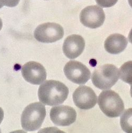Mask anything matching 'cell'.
I'll return each instance as SVG.
<instances>
[{"mask_svg": "<svg viewBox=\"0 0 132 133\" xmlns=\"http://www.w3.org/2000/svg\"><path fill=\"white\" fill-rule=\"evenodd\" d=\"M50 117L53 123L60 126H68L75 122L76 110L68 105L56 106L51 109Z\"/></svg>", "mask_w": 132, "mask_h": 133, "instance_id": "obj_10", "label": "cell"}, {"mask_svg": "<svg viewBox=\"0 0 132 133\" xmlns=\"http://www.w3.org/2000/svg\"><path fill=\"white\" fill-rule=\"evenodd\" d=\"M98 104L102 112L110 118L119 117L125 109L122 98L112 90L103 91L100 93L98 99Z\"/></svg>", "mask_w": 132, "mask_h": 133, "instance_id": "obj_3", "label": "cell"}, {"mask_svg": "<svg viewBox=\"0 0 132 133\" xmlns=\"http://www.w3.org/2000/svg\"><path fill=\"white\" fill-rule=\"evenodd\" d=\"M120 71L121 79L124 82L132 85V61H128L122 65Z\"/></svg>", "mask_w": 132, "mask_h": 133, "instance_id": "obj_13", "label": "cell"}, {"mask_svg": "<svg viewBox=\"0 0 132 133\" xmlns=\"http://www.w3.org/2000/svg\"><path fill=\"white\" fill-rule=\"evenodd\" d=\"M21 73L26 81L34 85L43 83L47 78V72L43 66L34 61L25 63L22 67Z\"/></svg>", "mask_w": 132, "mask_h": 133, "instance_id": "obj_8", "label": "cell"}, {"mask_svg": "<svg viewBox=\"0 0 132 133\" xmlns=\"http://www.w3.org/2000/svg\"><path fill=\"white\" fill-rule=\"evenodd\" d=\"M120 124L125 132L132 133V108H129L123 113L121 117Z\"/></svg>", "mask_w": 132, "mask_h": 133, "instance_id": "obj_14", "label": "cell"}, {"mask_svg": "<svg viewBox=\"0 0 132 133\" xmlns=\"http://www.w3.org/2000/svg\"><path fill=\"white\" fill-rule=\"evenodd\" d=\"M63 71L69 80L77 84H85L91 76V72L87 66L76 61H70L67 63Z\"/></svg>", "mask_w": 132, "mask_h": 133, "instance_id": "obj_6", "label": "cell"}, {"mask_svg": "<svg viewBox=\"0 0 132 133\" xmlns=\"http://www.w3.org/2000/svg\"><path fill=\"white\" fill-rule=\"evenodd\" d=\"M97 4L102 8H110L114 6L118 0H95Z\"/></svg>", "mask_w": 132, "mask_h": 133, "instance_id": "obj_15", "label": "cell"}, {"mask_svg": "<svg viewBox=\"0 0 132 133\" xmlns=\"http://www.w3.org/2000/svg\"><path fill=\"white\" fill-rule=\"evenodd\" d=\"M130 96L132 97V85H130Z\"/></svg>", "mask_w": 132, "mask_h": 133, "instance_id": "obj_23", "label": "cell"}, {"mask_svg": "<svg viewBox=\"0 0 132 133\" xmlns=\"http://www.w3.org/2000/svg\"><path fill=\"white\" fill-rule=\"evenodd\" d=\"M85 47L83 37L78 35L69 36L64 40L62 50L65 56L69 59H75L80 56Z\"/></svg>", "mask_w": 132, "mask_h": 133, "instance_id": "obj_11", "label": "cell"}, {"mask_svg": "<svg viewBox=\"0 0 132 133\" xmlns=\"http://www.w3.org/2000/svg\"><path fill=\"white\" fill-rule=\"evenodd\" d=\"M38 133H66L57 127H47L40 130Z\"/></svg>", "mask_w": 132, "mask_h": 133, "instance_id": "obj_16", "label": "cell"}, {"mask_svg": "<svg viewBox=\"0 0 132 133\" xmlns=\"http://www.w3.org/2000/svg\"><path fill=\"white\" fill-rule=\"evenodd\" d=\"M20 1V0H0V3L3 6L12 8L18 5Z\"/></svg>", "mask_w": 132, "mask_h": 133, "instance_id": "obj_17", "label": "cell"}, {"mask_svg": "<svg viewBox=\"0 0 132 133\" xmlns=\"http://www.w3.org/2000/svg\"><path fill=\"white\" fill-rule=\"evenodd\" d=\"M64 35L62 26L54 22H47L38 25L34 31V37L38 42L52 43L61 39Z\"/></svg>", "mask_w": 132, "mask_h": 133, "instance_id": "obj_5", "label": "cell"}, {"mask_svg": "<svg viewBox=\"0 0 132 133\" xmlns=\"http://www.w3.org/2000/svg\"><path fill=\"white\" fill-rule=\"evenodd\" d=\"M46 116V109L41 102L30 104L24 109L21 118L22 127L27 131H33L40 128Z\"/></svg>", "mask_w": 132, "mask_h": 133, "instance_id": "obj_2", "label": "cell"}, {"mask_svg": "<svg viewBox=\"0 0 132 133\" xmlns=\"http://www.w3.org/2000/svg\"><path fill=\"white\" fill-rule=\"evenodd\" d=\"M68 94V87L63 83L55 80L45 81L38 90L39 101L49 106L62 104L67 99Z\"/></svg>", "mask_w": 132, "mask_h": 133, "instance_id": "obj_1", "label": "cell"}, {"mask_svg": "<svg viewBox=\"0 0 132 133\" xmlns=\"http://www.w3.org/2000/svg\"><path fill=\"white\" fill-rule=\"evenodd\" d=\"M72 98L75 105L83 110H88L94 107L97 101V97L94 91L86 85H81L76 89Z\"/></svg>", "mask_w": 132, "mask_h": 133, "instance_id": "obj_9", "label": "cell"}, {"mask_svg": "<svg viewBox=\"0 0 132 133\" xmlns=\"http://www.w3.org/2000/svg\"><path fill=\"white\" fill-rule=\"evenodd\" d=\"M80 21L86 27L96 29L101 26L105 20L103 9L98 5H91L84 8L80 12Z\"/></svg>", "mask_w": 132, "mask_h": 133, "instance_id": "obj_7", "label": "cell"}, {"mask_svg": "<svg viewBox=\"0 0 132 133\" xmlns=\"http://www.w3.org/2000/svg\"><path fill=\"white\" fill-rule=\"evenodd\" d=\"M0 133H2V132H1V129H0Z\"/></svg>", "mask_w": 132, "mask_h": 133, "instance_id": "obj_25", "label": "cell"}, {"mask_svg": "<svg viewBox=\"0 0 132 133\" xmlns=\"http://www.w3.org/2000/svg\"><path fill=\"white\" fill-rule=\"evenodd\" d=\"M129 5L132 8V0H128Z\"/></svg>", "mask_w": 132, "mask_h": 133, "instance_id": "obj_22", "label": "cell"}, {"mask_svg": "<svg viewBox=\"0 0 132 133\" xmlns=\"http://www.w3.org/2000/svg\"><path fill=\"white\" fill-rule=\"evenodd\" d=\"M128 40L129 42L132 44V29L130 30L128 35Z\"/></svg>", "mask_w": 132, "mask_h": 133, "instance_id": "obj_19", "label": "cell"}, {"mask_svg": "<svg viewBox=\"0 0 132 133\" xmlns=\"http://www.w3.org/2000/svg\"><path fill=\"white\" fill-rule=\"evenodd\" d=\"M127 44V39L125 36L121 34H114L106 39L104 47L111 54H118L125 49Z\"/></svg>", "mask_w": 132, "mask_h": 133, "instance_id": "obj_12", "label": "cell"}, {"mask_svg": "<svg viewBox=\"0 0 132 133\" xmlns=\"http://www.w3.org/2000/svg\"><path fill=\"white\" fill-rule=\"evenodd\" d=\"M4 111L2 108L0 107V124H1L2 122L3 121V119L4 118Z\"/></svg>", "mask_w": 132, "mask_h": 133, "instance_id": "obj_18", "label": "cell"}, {"mask_svg": "<svg viewBox=\"0 0 132 133\" xmlns=\"http://www.w3.org/2000/svg\"><path fill=\"white\" fill-rule=\"evenodd\" d=\"M2 26H3V23H2V19L0 18V31L1 30L2 28Z\"/></svg>", "mask_w": 132, "mask_h": 133, "instance_id": "obj_21", "label": "cell"}, {"mask_svg": "<svg viewBox=\"0 0 132 133\" xmlns=\"http://www.w3.org/2000/svg\"><path fill=\"white\" fill-rule=\"evenodd\" d=\"M120 71L113 64H106L96 69L91 76L92 83L101 90L111 88L118 81Z\"/></svg>", "mask_w": 132, "mask_h": 133, "instance_id": "obj_4", "label": "cell"}, {"mask_svg": "<svg viewBox=\"0 0 132 133\" xmlns=\"http://www.w3.org/2000/svg\"><path fill=\"white\" fill-rule=\"evenodd\" d=\"M10 133H27V132L22 130H15V131H12Z\"/></svg>", "mask_w": 132, "mask_h": 133, "instance_id": "obj_20", "label": "cell"}, {"mask_svg": "<svg viewBox=\"0 0 132 133\" xmlns=\"http://www.w3.org/2000/svg\"><path fill=\"white\" fill-rule=\"evenodd\" d=\"M4 6L1 3H0V9H1L2 8H3Z\"/></svg>", "mask_w": 132, "mask_h": 133, "instance_id": "obj_24", "label": "cell"}]
</instances>
